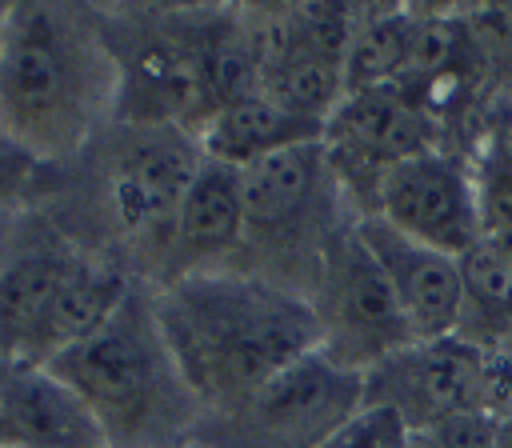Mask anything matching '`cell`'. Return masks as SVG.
<instances>
[{
  "label": "cell",
  "mask_w": 512,
  "mask_h": 448,
  "mask_svg": "<svg viewBox=\"0 0 512 448\" xmlns=\"http://www.w3.org/2000/svg\"><path fill=\"white\" fill-rule=\"evenodd\" d=\"M244 240V200H240V168L204 156L176 212L172 252L188 260L224 256Z\"/></svg>",
  "instance_id": "15"
},
{
  "label": "cell",
  "mask_w": 512,
  "mask_h": 448,
  "mask_svg": "<svg viewBox=\"0 0 512 448\" xmlns=\"http://www.w3.org/2000/svg\"><path fill=\"white\" fill-rule=\"evenodd\" d=\"M4 260H8V256H4V228H0V268H4Z\"/></svg>",
  "instance_id": "22"
},
{
  "label": "cell",
  "mask_w": 512,
  "mask_h": 448,
  "mask_svg": "<svg viewBox=\"0 0 512 448\" xmlns=\"http://www.w3.org/2000/svg\"><path fill=\"white\" fill-rule=\"evenodd\" d=\"M324 140V120L300 116L272 100L268 92H248L224 108L212 112V120L200 132V148L212 160H224L232 168H248L272 152Z\"/></svg>",
  "instance_id": "13"
},
{
  "label": "cell",
  "mask_w": 512,
  "mask_h": 448,
  "mask_svg": "<svg viewBox=\"0 0 512 448\" xmlns=\"http://www.w3.org/2000/svg\"><path fill=\"white\" fill-rule=\"evenodd\" d=\"M0 448H112V440L48 364L0 356Z\"/></svg>",
  "instance_id": "12"
},
{
  "label": "cell",
  "mask_w": 512,
  "mask_h": 448,
  "mask_svg": "<svg viewBox=\"0 0 512 448\" xmlns=\"http://www.w3.org/2000/svg\"><path fill=\"white\" fill-rule=\"evenodd\" d=\"M364 404L400 412L408 432L484 408V348L460 332L416 340L364 372Z\"/></svg>",
  "instance_id": "8"
},
{
  "label": "cell",
  "mask_w": 512,
  "mask_h": 448,
  "mask_svg": "<svg viewBox=\"0 0 512 448\" xmlns=\"http://www.w3.org/2000/svg\"><path fill=\"white\" fill-rule=\"evenodd\" d=\"M324 152L336 184L344 192H364L368 184L376 208L380 176L408 156L432 152V120L396 84L352 92L324 124Z\"/></svg>",
  "instance_id": "9"
},
{
  "label": "cell",
  "mask_w": 512,
  "mask_h": 448,
  "mask_svg": "<svg viewBox=\"0 0 512 448\" xmlns=\"http://www.w3.org/2000/svg\"><path fill=\"white\" fill-rule=\"evenodd\" d=\"M128 276L120 268H112L108 260H92V256H76L68 280L60 284L56 300L48 304L44 320L36 324V332L28 336V344L16 352L24 360H52L56 352L88 340L96 328H104L116 308L128 300Z\"/></svg>",
  "instance_id": "14"
},
{
  "label": "cell",
  "mask_w": 512,
  "mask_h": 448,
  "mask_svg": "<svg viewBox=\"0 0 512 448\" xmlns=\"http://www.w3.org/2000/svg\"><path fill=\"white\" fill-rule=\"evenodd\" d=\"M336 176L328 168L324 140L296 144L272 152L248 168H240V200H244V240L264 256H304L312 268H324V252L340 232L332 224L336 212Z\"/></svg>",
  "instance_id": "4"
},
{
  "label": "cell",
  "mask_w": 512,
  "mask_h": 448,
  "mask_svg": "<svg viewBox=\"0 0 512 448\" xmlns=\"http://www.w3.org/2000/svg\"><path fill=\"white\" fill-rule=\"evenodd\" d=\"M460 272H464V320L476 312L480 320L512 324V252L480 240L460 256Z\"/></svg>",
  "instance_id": "17"
},
{
  "label": "cell",
  "mask_w": 512,
  "mask_h": 448,
  "mask_svg": "<svg viewBox=\"0 0 512 448\" xmlns=\"http://www.w3.org/2000/svg\"><path fill=\"white\" fill-rule=\"evenodd\" d=\"M116 104V64L88 12L64 4L8 8L0 36V128L28 152L80 148Z\"/></svg>",
  "instance_id": "2"
},
{
  "label": "cell",
  "mask_w": 512,
  "mask_h": 448,
  "mask_svg": "<svg viewBox=\"0 0 512 448\" xmlns=\"http://www.w3.org/2000/svg\"><path fill=\"white\" fill-rule=\"evenodd\" d=\"M372 216L456 260L480 244L476 176L436 148L408 156L380 176Z\"/></svg>",
  "instance_id": "10"
},
{
  "label": "cell",
  "mask_w": 512,
  "mask_h": 448,
  "mask_svg": "<svg viewBox=\"0 0 512 448\" xmlns=\"http://www.w3.org/2000/svg\"><path fill=\"white\" fill-rule=\"evenodd\" d=\"M152 316L188 392L216 416L320 348L312 300L256 272H184L152 296Z\"/></svg>",
  "instance_id": "1"
},
{
  "label": "cell",
  "mask_w": 512,
  "mask_h": 448,
  "mask_svg": "<svg viewBox=\"0 0 512 448\" xmlns=\"http://www.w3.org/2000/svg\"><path fill=\"white\" fill-rule=\"evenodd\" d=\"M356 236L364 240V248L380 264V272H384V280H388V288L404 312L412 340H440V336L460 332L464 272H460L456 256L436 252V248L396 232L380 216H360Z\"/></svg>",
  "instance_id": "11"
},
{
  "label": "cell",
  "mask_w": 512,
  "mask_h": 448,
  "mask_svg": "<svg viewBox=\"0 0 512 448\" xmlns=\"http://www.w3.org/2000/svg\"><path fill=\"white\" fill-rule=\"evenodd\" d=\"M36 164H40V156L28 152L16 136H8L0 128V200H16L28 188V180L36 176Z\"/></svg>",
  "instance_id": "20"
},
{
  "label": "cell",
  "mask_w": 512,
  "mask_h": 448,
  "mask_svg": "<svg viewBox=\"0 0 512 448\" xmlns=\"http://www.w3.org/2000/svg\"><path fill=\"white\" fill-rule=\"evenodd\" d=\"M104 424L112 448H164L196 408L160 328L152 300L128 292L116 316L88 340L44 360Z\"/></svg>",
  "instance_id": "3"
},
{
  "label": "cell",
  "mask_w": 512,
  "mask_h": 448,
  "mask_svg": "<svg viewBox=\"0 0 512 448\" xmlns=\"http://www.w3.org/2000/svg\"><path fill=\"white\" fill-rule=\"evenodd\" d=\"M480 172H488V176L512 184V124H504V128L492 136V152H488V160L480 164Z\"/></svg>",
  "instance_id": "21"
},
{
  "label": "cell",
  "mask_w": 512,
  "mask_h": 448,
  "mask_svg": "<svg viewBox=\"0 0 512 448\" xmlns=\"http://www.w3.org/2000/svg\"><path fill=\"white\" fill-rule=\"evenodd\" d=\"M364 404V376L332 364L320 348L292 360L240 408L204 432L216 448H316Z\"/></svg>",
  "instance_id": "5"
},
{
  "label": "cell",
  "mask_w": 512,
  "mask_h": 448,
  "mask_svg": "<svg viewBox=\"0 0 512 448\" xmlns=\"http://www.w3.org/2000/svg\"><path fill=\"white\" fill-rule=\"evenodd\" d=\"M200 160V140L180 128L116 124L104 172V196L116 228L132 240L172 244L176 212Z\"/></svg>",
  "instance_id": "7"
},
{
  "label": "cell",
  "mask_w": 512,
  "mask_h": 448,
  "mask_svg": "<svg viewBox=\"0 0 512 448\" xmlns=\"http://www.w3.org/2000/svg\"><path fill=\"white\" fill-rule=\"evenodd\" d=\"M476 212H480V240L512 252V184L476 172Z\"/></svg>",
  "instance_id": "19"
},
{
  "label": "cell",
  "mask_w": 512,
  "mask_h": 448,
  "mask_svg": "<svg viewBox=\"0 0 512 448\" xmlns=\"http://www.w3.org/2000/svg\"><path fill=\"white\" fill-rule=\"evenodd\" d=\"M80 252L60 240H40L20 248L0 268V356H16L36 324L44 320L48 304L56 300L60 284L68 280Z\"/></svg>",
  "instance_id": "16"
},
{
  "label": "cell",
  "mask_w": 512,
  "mask_h": 448,
  "mask_svg": "<svg viewBox=\"0 0 512 448\" xmlns=\"http://www.w3.org/2000/svg\"><path fill=\"white\" fill-rule=\"evenodd\" d=\"M404 444H408V424L400 420V412L384 404H360L316 448H404Z\"/></svg>",
  "instance_id": "18"
},
{
  "label": "cell",
  "mask_w": 512,
  "mask_h": 448,
  "mask_svg": "<svg viewBox=\"0 0 512 448\" xmlns=\"http://www.w3.org/2000/svg\"><path fill=\"white\" fill-rule=\"evenodd\" d=\"M4 20H8V8H0V36H4Z\"/></svg>",
  "instance_id": "23"
},
{
  "label": "cell",
  "mask_w": 512,
  "mask_h": 448,
  "mask_svg": "<svg viewBox=\"0 0 512 448\" xmlns=\"http://www.w3.org/2000/svg\"><path fill=\"white\" fill-rule=\"evenodd\" d=\"M308 300L320 324V352L348 372L364 376L392 352L416 344L380 264L356 236V224L332 236Z\"/></svg>",
  "instance_id": "6"
}]
</instances>
